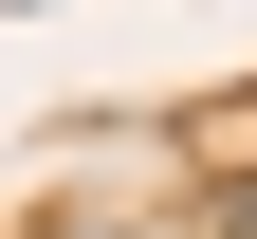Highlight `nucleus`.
I'll return each instance as SVG.
<instances>
[{
	"instance_id": "f257e3e1",
	"label": "nucleus",
	"mask_w": 257,
	"mask_h": 239,
	"mask_svg": "<svg viewBox=\"0 0 257 239\" xmlns=\"http://www.w3.org/2000/svg\"><path fill=\"white\" fill-rule=\"evenodd\" d=\"M220 239H257V166H239V184H220Z\"/></svg>"
}]
</instances>
